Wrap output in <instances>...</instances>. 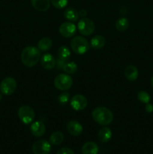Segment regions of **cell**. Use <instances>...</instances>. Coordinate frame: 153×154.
I'll list each match as a JSON object with an SVG mask.
<instances>
[{
  "label": "cell",
  "instance_id": "f1b7e54d",
  "mask_svg": "<svg viewBox=\"0 0 153 154\" xmlns=\"http://www.w3.org/2000/svg\"><path fill=\"white\" fill-rule=\"evenodd\" d=\"M56 154H74L73 150L68 147H62L57 151Z\"/></svg>",
  "mask_w": 153,
  "mask_h": 154
},
{
  "label": "cell",
  "instance_id": "f546056e",
  "mask_svg": "<svg viewBox=\"0 0 153 154\" xmlns=\"http://www.w3.org/2000/svg\"><path fill=\"white\" fill-rule=\"evenodd\" d=\"M145 110L147 113H148V114H149V113H152L153 111V105H152V104L150 103L146 104Z\"/></svg>",
  "mask_w": 153,
  "mask_h": 154
},
{
  "label": "cell",
  "instance_id": "44dd1931",
  "mask_svg": "<svg viewBox=\"0 0 153 154\" xmlns=\"http://www.w3.org/2000/svg\"><path fill=\"white\" fill-rule=\"evenodd\" d=\"M64 139V136L62 132L56 131L54 132L50 137V143L54 146L60 145L63 142Z\"/></svg>",
  "mask_w": 153,
  "mask_h": 154
},
{
  "label": "cell",
  "instance_id": "cb8c5ba5",
  "mask_svg": "<svg viewBox=\"0 0 153 154\" xmlns=\"http://www.w3.org/2000/svg\"><path fill=\"white\" fill-rule=\"evenodd\" d=\"M77 64L74 62H66L63 68V71L68 75H73L77 72Z\"/></svg>",
  "mask_w": 153,
  "mask_h": 154
},
{
  "label": "cell",
  "instance_id": "277c9868",
  "mask_svg": "<svg viewBox=\"0 0 153 154\" xmlns=\"http://www.w3.org/2000/svg\"><path fill=\"white\" fill-rule=\"evenodd\" d=\"M73 85V79L66 74H59L54 79V86L58 90L67 91Z\"/></svg>",
  "mask_w": 153,
  "mask_h": 154
},
{
  "label": "cell",
  "instance_id": "d6986e66",
  "mask_svg": "<svg viewBox=\"0 0 153 154\" xmlns=\"http://www.w3.org/2000/svg\"><path fill=\"white\" fill-rule=\"evenodd\" d=\"M52 46V41L49 37H44L40 39L38 43L37 48L40 50L41 52H46L51 49Z\"/></svg>",
  "mask_w": 153,
  "mask_h": 154
},
{
  "label": "cell",
  "instance_id": "9c48e42d",
  "mask_svg": "<svg viewBox=\"0 0 153 154\" xmlns=\"http://www.w3.org/2000/svg\"><path fill=\"white\" fill-rule=\"evenodd\" d=\"M70 107L73 108L74 111H80L85 109L88 105V101L87 99L84 96L81 94L74 95L73 97L70 99Z\"/></svg>",
  "mask_w": 153,
  "mask_h": 154
},
{
  "label": "cell",
  "instance_id": "5b68a950",
  "mask_svg": "<svg viewBox=\"0 0 153 154\" xmlns=\"http://www.w3.org/2000/svg\"><path fill=\"white\" fill-rule=\"evenodd\" d=\"M17 114L20 121L26 125H28L32 123L35 117L34 111L32 107L28 105H22L20 107Z\"/></svg>",
  "mask_w": 153,
  "mask_h": 154
},
{
  "label": "cell",
  "instance_id": "5bb4252c",
  "mask_svg": "<svg viewBox=\"0 0 153 154\" xmlns=\"http://www.w3.org/2000/svg\"><path fill=\"white\" fill-rule=\"evenodd\" d=\"M32 7L40 12H45L50 7V0H31Z\"/></svg>",
  "mask_w": 153,
  "mask_h": 154
},
{
  "label": "cell",
  "instance_id": "d4e9b609",
  "mask_svg": "<svg viewBox=\"0 0 153 154\" xmlns=\"http://www.w3.org/2000/svg\"><path fill=\"white\" fill-rule=\"evenodd\" d=\"M69 100H70V93L66 91L60 93L57 98L58 104L61 105H65L69 102Z\"/></svg>",
  "mask_w": 153,
  "mask_h": 154
},
{
  "label": "cell",
  "instance_id": "9a60e30c",
  "mask_svg": "<svg viewBox=\"0 0 153 154\" xmlns=\"http://www.w3.org/2000/svg\"><path fill=\"white\" fill-rule=\"evenodd\" d=\"M124 74L126 79L128 80L129 81H135L137 79L139 75L137 68L132 65H129L125 68Z\"/></svg>",
  "mask_w": 153,
  "mask_h": 154
},
{
  "label": "cell",
  "instance_id": "ba28073f",
  "mask_svg": "<svg viewBox=\"0 0 153 154\" xmlns=\"http://www.w3.org/2000/svg\"><path fill=\"white\" fill-rule=\"evenodd\" d=\"M32 150L34 154H49L51 151V144L46 140H38L33 144Z\"/></svg>",
  "mask_w": 153,
  "mask_h": 154
},
{
  "label": "cell",
  "instance_id": "d6a6232c",
  "mask_svg": "<svg viewBox=\"0 0 153 154\" xmlns=\"http://www.w3.org/2000/svg\"><path fill=\"white\" fill-rule=\"evenodd\" d=\"M2 93H0V101L2 100Z\"/></svg>",
  "mask_w": 153,
  "mask_h": 154
},
{
  "label": "cell",
  "instance_id": "6da1fadb",
  "mask_svg": "<svg viewBox=\"0 0 153 154\" xmlns=\"http://www.w3.org/2000/svg\"><path fill=\"white\" fill-rule=\"evenodd\" d=\"M41 54H40V51L37 48V47L32 46H27L22 50L20 55V59L22 63L28 68L34 67V66L38 63L40 60Z\"/></svg>",
  "mask_w": 153,
  "mask_h": 154
},
{
  "label": "cell",
  "instance_id": "8992f818",
  "mask_svg": "<svg viewBox=\"0 0 153 154\" xmlns=\"http://www.w3.org/2000/svg\"><path fill=\"white\" fill-rule=\"evenodd\" d=\"M78 31L84 36H88L93 34L95 29V25L91 19L87 17L82 18L77 23Z\"/></svg>",
  "mask_w": 153,
  "mask_h": 154
},
{
  "label": "cell",
  "instance_id": "7a4b0ae2",
  "mask_svg": "<svg viewBox=\"0 0 153 154\" xmlns=\"http://www.w3.org/2000/svg\"><path fill=\"white\" fill-rule=\"evenodd\" d=\"M92 116L94 122L103 126L110 125L113 120V114L112 111L109 108L104 106H99L94 108Z\"/></svg>",
  "mask_w": 153,
  "mask_h": 154
},
{
  "label": "cell",
  "instance_id": "7c38bea8",
  "mask_svg": "<svg viewBox=\"0 0 153 154\" xmlns=\"http://www.w3.org/2000/svg\"><path fill=\"white\" fill-rule=\"evenodd\" d=\"M40 64L46 70H51L56 66V59L52 54L46 53L40 57Z\"/></svg>",
  "mask_w": 153,
  "mask_h": 154
},
{
  "label": "cell",
  "instance_id": "1f68e13d",
  "mask_svg": "<svg viewBox=\"0 0 153 154\" xmlns=\"http://www.w3.org/2000/svg\"><path fill=\"white\" fill-rule=\"evenodd\" d=\"M151 84H152V88H153V76H152V80H151Z\"/></svg>",
  "mask_w": 153,
  "mask_h": 154
},
{
  "label": "cell",
  "instance_id": "52a82bcc",
  "mask_svg": "<svg viewBox=\"0 0 153 154\" xmlns=\"http://www.w3.org/2000/svg\"><path fill=\"white\" fill-rule=\"evenodd\" d=\"M16 81L12 77L4 78L0 83V91L5 96H10L16 90Z\"/></svg>",
  "mask_w": 153,
  "mask_h": 154
},
{
  "label": "cell",
  "instance_id": "2e32d148",
  "mask_svg": "<svg viewBox=\"0 0 153 154\" xmlns=\"http://www.w3.org/2000/svg\"><path fill=\"white\" fill-rule=\"evenodd\" d=\"M106 45V39L103 35H94L90 41V47L94 50H100Z\"/></svg>",
  "mask_w": 153,
  "mask_h": 154
},
{
  "label": "cell",
  "instance_id": "83f0119b",
  "mask_svg": "<svg viewBox=\"0 0 153 154\" xmlns=\"http://www.w3.org/2000/svg\"><path fill=\"white\" fill-rule=\"evenodd\" d=\"M66 61L62 60L60 58H57L56 60V66L55 67L56 68V69H58V70H63V68H64V66L65 65Z\"/></svg>",
  "mask_w": 153,
  "mask_h": 154
},
{
  "label": "cell",
  "instance_id": "ffe728a7",
  "mask_svg": "<svg viewBox=\"0 0 153 154\" xmlns=\"http://www.w3.org/2000/svg\"><path fill=\"white\" fill-rule=\"evenodd\" d=\"M64 17L70 22H76L79 18V13L74 8H68L64 11Z\"/></svg>",
  "mask_w": 153,
  "mask_h": 154
},
{
  "label": "cell",
  "instance_id": "3957f363",
  "mask_svg": "<svg viewBox=\"0 0 153 154\" xmlns=\"http://www.w3.org/2000/svg\"><path fill=\"white\" fill-rule=\"evenodd\" d=\"M70 48L75 54L78 55H82L88 52L90 45L88 41L82 36H75L70 41Z\"/></svg>",
  "mask_w": 153,
  "mask_h": 154
},
{
  "label": "cell",
  "instance_id": "603a6c76",
  "mask_svg": "<svg viewBox=\"0 0 153 154\" xmlns=\"http://www.w3.org/2000/svg\"><path fill=\"white\" fill-rule=\"evenodd\" d=\"M129 26V20L126 17H121L116 22V28L119 32H124Z\"/></svg>",
  "mask_w": 153,
  "mask_h": 154
},
{
  "label": "cell",
  "instance_id": "7402d4cb",
  "mask_svg": "<svg viewBox=\"0 0 153 154\" xmlns=\"http://www.w3.org/2000/svg\"><path fill=\"white\" fill-rule=\"evenodd\" d=\"M57 55H58V58L67 62L70 57V51L67 46L62 45V46H61L58 49Z\"/></svg>",
  "mask_w": 153,
  "mask_h": 154
},
{
  "label": "cell",
  "instance_id": "484cf974",
  "mask_svg": "<svg viewBox=\"0 0 153 154\" xmlns=\"http://www.w3.org/2000/svg\"><path fill=\"white\" fill-rule=\"evenodd\" d=\"M137 99L140 102L144 104L149 103L150 100H151L150 95L146 91H140L137 93Z\"/></svg>",
  "mask_w": 153,
  "mask_h": 154
},
{
  "label": "cell",
  "instance_id": "ac0fdd59",
  "mask_svg": "<svg viewBox=\"0 0 153 154\" xmlns=\"http://www.w3.org/2000/svg\"><path fill=\"white\" fill-rule=\"evenodd\" d=\"M98 146L93 141H88L82 147V154H98Z\"/></svg>",
  "mask_w": 153,
  "mask_h": 154
},
{
  "label": "cell",
  "instance_id": "4316f807",
  "mask_svg": "<svg viewBox=\"0 0 153 154\" xmlns=\"http://www.w3.org/2000/svg\"><path fill=\"white\" fill-rule=\"evenodd\" d=\"M68 0H50V3L57 9H62L66 7Z\"/></svg>",
  "mask_w": 153,
  "mask_h": 154
},
{
  "label": "cell",
  "instance_id": "e0dca14e",
  "mask_svg": "<svg viewBox=\"0 0 153 154\" xmlns=\"http://www.w3.org/2000/svg\"><path fill=\"white\" fill-rule=\"evenodd\" d=\"M98 140L102 143H106L112 138V131L107 126H104L99 130L98 133Z\"/></svg>",
  "mask_w": 153,
  "mask_h": 154
},
{
  "label": "cell",
  "instance_id": "4dcf8cb0",
  "mask_svg": "<svg viewBox=\"0 0 153 154\" xmlns=\"http://www.w3.org/2000/svg\"><path fill=\"white\" fill-rule=\"evenodd\" d=\"M78 13H79V17H81L82 18L86 17L87 15V11L85 9H82V10H80V11H78Z\"/></svg>",
  "mask_w": 153,
  "mask_h": 154
},
{
  "label": "cell",
  "instance_id": "4fadbf2b",
  "mask_svg": "<svg viewBox=\"0 0 153 154\" xmlns=\"http://www.w3.org/2000/svg\"><path fill=\"white\" fill-rule=\"evenodd\" d=\"M30 131L34 137L39 138V137L43 136L45 134L46 127H45L44 123L42 121H35L32 123L30 126Z\"/></svg>",
  "mask_w": 153,
  "mask_h": 154
},
{
  "label": "cell",
  "instance_id": "30bf717a",
  "mask_svg": "<svg viewBox=\"0 0 153 154\" xmlns=\"http://www.w3.org/2000/svg\"><path fill=\"white\" fill-rule=\"evenodd\" d=\"M58 32L62 37L68 38L73 37L76 34V26H75V24L70 21L64 22L60 25L59 28H58Z\"/></svg>",
  "mask_w": 153,
  "mask_h": 154
},
{
  "label": "cell",
  "instance_id": "8fae6325",
  "mask_svg": "<svg viewBox=\"0 0 153 154\" xmlns=\"http://www.w3.org/2000/svg\"><path fill=\"white\" fill-rule=\"evenodd\" d=\"M66 128H67V131L68 132V133L73 136H79L83 130L82 125L79 122L74 120H70L67 123Z\"/></svg>",
  "mask_w": 153,
  "mask_h": 154
}]
</instances>
